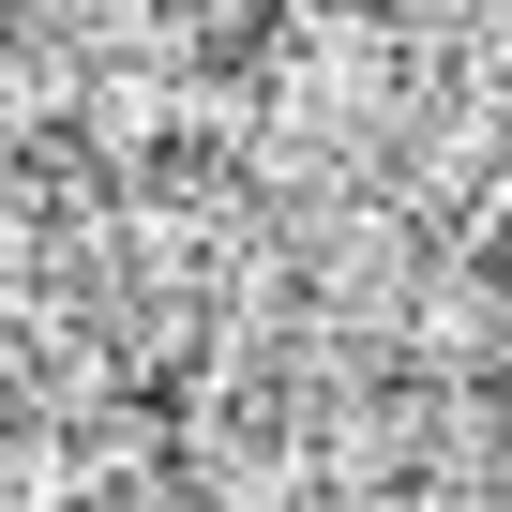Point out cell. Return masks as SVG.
<instances>
[{
    "label": "cell",
    "mask_w": 512,
    "mask_h": 512,
    "mask_svg": "<svg viewBox=\"0 0 512 512\" xmlns=\"http://www.w3.org/2000/svg\"><path fill=\"white\" fill-rule=\"evenodd\" d=\"M482 302H497V317H512V241H482Z\"/></svg>",
    "instance_id": "cell-2"
},
{
    "label": "cell",
    "mask_w": 512,
    "mask_h": 512,
    "mask_svg": "<svg viewBox=\"0 0 512 512\" xmlns=\"http://www.w3.org/2000/svg\"><path fill=\"white\" fill-rule=\"evenodd\" d=\"M482 422H497V437H512V347H497V362H482Z\"/></svg>",
    "instance_id": "cell-1"
}]
</instances>
